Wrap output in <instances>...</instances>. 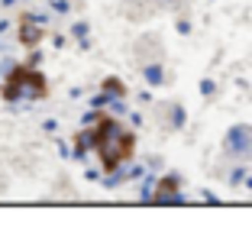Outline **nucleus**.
<instances>
[{
  "mask_svg": "<svg viewBox=\"0 0 252 233\" xmlns=\"http://www.w3.org/2000/svg\"><path fill=\"white\" fill-rule=\"evenodd\" d=\"M94 146H97V152H100V159H104L107 172H113L120 162H126V159L133 156L136 136L129 133V130H123L117 120H100L94 127Z\"/></svg>",
  "mask_w": 252,
  "mask_h": 233,
  "instance_id": "nucleus-1",
  "label": "nucleus"
},
{
  "mask_svg": "<svg viewBox=\"0 0 252 233\" xmlns=\"http://www.w3.org/2000/svg\"><path fill=\"white\" fill-rule=\"evenodd\" d=\"M45 94V81L39 71H30V68H16L13 75H10L7 88H3V98L10 100H30V98H42Z\"/></svg>",
  "mask_w": 252,
  "mask_h": 233,
  "instance_id": "nucleus-2",
  "label": "nucleus"
}]
</instances>
